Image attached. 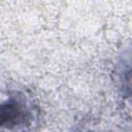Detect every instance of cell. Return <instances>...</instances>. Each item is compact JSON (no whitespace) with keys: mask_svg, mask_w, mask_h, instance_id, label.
I'll list each match as a JSON object with an SVG mask.
<instances>
[{"mask_svg":"<svg viewBox=\"0 0 132 132\" xmlns=\"http://www.w3.org/2000/svg\"><path fill=\"white\" fill-rule=\"evenodd\" d=\"M114 75L122 96L132 105V46L124 51L118 59Z\"/></svg>","mask_w":132,"mask_h":132,"instance_id":"obj_2","label":"cell"},{"mask_svg":"<svg viewBox=\"0 0 132 132\" xmlns=\"http://www.w3.org/2000/svg\"><path fill=\"white\" fill-rule=\"evenodd\" d=\"M87 132H96V131H87Z\"/></svg>","mask_w":132,"mask_h":132,"instance_id":"obj_3","label":"cell"},{"mask_svg":"<svg viewBox=\"0 0 132 132\" xmlns=\"http://www.w3.org/2000/svg\"><path fill=\"white\" fill-rule=\"evenodd\" d=\"M1 127L8 131L28 128L33 121V110L24 96L8 97L1 105Z\"/></svg>","mask_w":132,"mask_h":132,"instance_id":"obj_1","label":"cell"}]
</instances>
